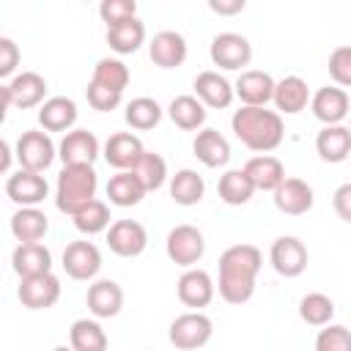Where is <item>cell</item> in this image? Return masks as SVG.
I'll return each instance as SVG.
<instances>
[{"label":"cell","mask_w":351,"mask_h":351,"mask_svg":"<svg viewBox=\"0 0 351 351\" xmlns=\"http://www.w3.org/2000/svg\"><path fill=\"white\" fill-rule=\"evenodd\" d=\"M263 255L255 244H233L219 255V296L228 304H244L255 293Z\"/></svg>","instance_id":"6da1fadb"},{"label":"cell","mask_w":351,"mask_h":351,"mask_svg":"<svg viewBox=\"0 0 351 351\" xmlns=\"http://www.w3.org/2000/svg\"><path fill=\"white\" fill-rule=\"evenodd\" d=\"M230 129L241 140V145H247L255 154L274 151L285 137L282 115L266 107H239L230 118Z\"/></svg>","instance_id":"7a4b0ae2"},{"label":"cell","mask_w":351,"mask_h":351,"mask_svg":"<svg viewBox=\"0 0 351 351\" xmlns=\"http://www.w3.org/2000/svg\"><path fill=\"white\" fill-rule=\"evenodd\" d=\"M96 189H99V176L93 165H69L58 173L55 181V208L60 214L74 217L80 208L96 200Z\"/></svg>","instance_id":"3957f363"},{"label":"cell","mask_w":351,"mask_h":351,"mask_svg":"<svg viewBox=\"0 0 351 351\" xmlns=\"http://www.w3.org/2000/svg\"><path fill=\"white\" fill-rule=\"evenodd\" d=\"M211 335H214V324L200 310H189V313L176 315L170 321V329H167V340L178 351H197L211 340Z\"/></svg>","instance_id":"277c9868"},{"label":"cell","mask_w":351,"mask_h":351,"mask_svg":"<svg viewBox=\"0 0 351 351\" xmlns=\"http://www.w3.org/2000/svg\"><path fill=\"white\" fill-rule=\"evenodd\" d=\"M16 162L22 170H33V173H44L52 167L55 156H58V145L52 143L49 132H38V129H27L19 134L16 145H14Z\"/></svg>","instance_id":"5b68a950"},{"label":"cell","mask_w":351,"mask_h":351,"mask_svg":"<svg viewBox=\"0 0 351 351\" xmlns=\"http://www.w3.org/2000/svg\"><path fill=\"white\" fill-rule=\"evenodd\" d=\"M3 93V107H19V110H30V107H41L47 99V80L38 71H19L14 74L5 85H0Z\"/></svg>","instance_id":"8992f818"},{"label":"cell","mask_w":351,"mask_h":351,"mask_svg":"<svg viewBox=\"0 0 351 351\" xmlns=\"http://www.w3.org/2000/svg\"><path fill=\"white\" fill-rule=\"evenodd\" d=\"M165 252L176 266L195 269V263L206 252V239L195 225H176L165 239Z\"/></svg>","instance_id":"52a82bcc"},{"label":"cell","mask_w":351,"mask_h":351,"mask_svg":"<svg viewBox=\"0 0 351 351\" xmlns=\"http://www.w3.org/2000/svg\"><path fill=\"white\" fill-rule=\"evenodd\" d=\"M211 63L225 71H239L252 60V44L241 33H217L208 47Z\"/></svg>","instance_id":"ba28073f"},{"label":"cell","mask_w":351,"mask_h":351,"mask_svg":"<svg viewBox=\"0 0 351 351\" xmlns=\"http://www.w3.org/2000/svg\"><path fill=\"white\" fill-rule=\"evenodd\" d=\"M269 261L280 277H299L310 263V252L299 236H280L271 241Z\"/></svg>","instance_id":"9c48e42d"},{"label":"cell","mask_w":351,"mask_h":351,"mask_svg":"<svg viewBox=\"0 0 351 351\" xmlns=\"http://www.w3.org/2000/svg\"><path fill=\"white\" fill-rule=\"evenodd\" d=\"M5 195L19 208H36L49 195V184H47L44 173H33V170L19 167L16 173H11L5 178Z\"/></svg>","instance_id":"30bf717a"},{"label":"cell","mask_w":351,"mask_h":351,"mask_svg":"<svg viewBox=\"0 0 351 351\" xmlns=\"http://www.w3.org/2000/svg\"><path fill=\"white\" fill-rule=\"evenodd\" d=\"M310 110H313V115H315L324 126H340V123L351 115V99H348L346 88L324 85V88H318V90L313 93Z\"/></svg>","instance_id":"8fae6325"},{"label":"cell","mask_w":351,"mask_h":351,"mask_svg":"<svg viewBox=\"0 0 351 351\" xmlns=\"http://www.w3.org/2000/svg\"><path fill=\"white\" fill-rule=\"evenodd\" d=\"M107 247L118 258H137L148 247V230L137 219H115L107 230Z\"/></svg>","instance_id":"7c38bea8"},{"label":"cell","mask_w":351,"mask_h":351,"mask_svg":"<svg viewBox=\"0 0 351 351\" xmlns=\"http://www.w3.org/2000/svg\"><path fill=\"white\" fill-rule=\"evenodd\" d=\"M63 269L71 280H93L101 269V252L93 241L77 239L69 241L63 250Z\"/></svg>","instance_id":"4fadbf2b"},{"label":"cell","mask_w":351,"mask_h":351,"mask_svg":"<svg viewBox=\"0 0 351 351\" xmlns=\"http://www.w3.org/2000/svg\"><path fill=\"white\" fill-rule=\"evenodd\" d=\"M274 85H277V80L269 71L247 69L233 82V90H236V99L241 101V107H266L274 99Z\"/></svg>","instance_id":"5bb4252c"},{"label":"cell","mask_w":351,"mask_h":351,"mask_svg":"<svg viewBox=\"0 0 351 351\" xmlns=\"http://www.w3.org/2000/svg\"><path fill=\"white\" fill-rule=\"evenodd\" d=\"M99 154H101L99 137L88 129H71L58 143V159L63 162V167H69V165H93L99 159Z\"/></svg>","instance_id":"9a60e30c"},{"label":"cell","mask_w":351,"mask_h":351,"mask_svg":"<svg viewBox=\"0 0 351 351\" xmlns=\"http://www.w3.org/2000/svg\"><path fill=\"white\" fill-rule=\"evenodd\" d=\"M16 296L22 302V307L27 310H47L60 299V280L58 274H38V277H25L19 280Z\"/></svg>","instance_id":"2e32d148"},{"label":"cell","mask_w":351,"mask_h":351,"mask_svg":"<svg viewBox=\"0 0 351 351\" xmlns=\"http://www.w3.org/2000/svg\"><path fill=\"white\" fill-rule=\"evenodd\" d=\"M214 280L208 271L203 269H184V274L178 277L176 282V293H178V302L189 310H200V307H208L211 299H214Z\"/></svg>","instance_id":"e0dca14e"},{"label":"cell","mask_w":351,"mask_h":351,"mask_svg":"<svg viewBox=\"0 0 351 351\" xmlns=\"http://www.w3.org/2000/svg\"><path fill=\"white\" fill-rule=\"evenodd\" d=\"M143 154H145L143 140L137 134H132V132H115V134H110L107 143H104V148H101L104 162L110 167H115L118 173L121 170H132Z\"/></svg>","instance_id":"ac0fdd59"},{"label":"cell","mask_w":351,"mask_h":351,"mask_svg":"<svg viewBox=\"0 0 351 351\" xmlns=\"http://www.w3.org/2000/svg\"><path fill=\"white\" fill-rule=\"evenodd\" d=\"M148 55L159 69H178L186 60L189 47L178 30H159L148 44Z\"/></svg>","instance_id":"d6986e66"},{"label":"cell","mask_w":351,"mask_h":351,"mask_svg":"<svg viewBox=\"0 0 351 351\" xmlns=\"http://www.w3.org/2000/svg\"><path fill=\"white\" fill-rule=\"evenodd\" d=\"M274 206L277 211L288 214V217H302L313 208L315 203V195H313V186L302 178H285L274 192Z\"/></svg>","instance_id":"ffe728a7"},{"label":"cell","mask_w":351,"mask_h":351,"mask_svg":"<svg viewBox=\"0 0 351 351\" xmlns=\"http://www.w3.org/2000/svg\"><path fill=\"white\" fill-rule=\"evenodd\" d=\"M192 88H195V96L206 104V107H211V110H225V107H230V101L236 99V90H233V85L219 74V71H200L197 77H195V82H192Z\"/></svg>","instance_id":"44dd1931"},{"label":"cell","mask_w":351,"mask_h":351,"mask_svg":"<svg viewBox=\"0 0 351 351\" xmlns=\"http://www.w3.org/2000/svg\"><path fill=\"white\" fill-rule=\"evenodd\" d=\"M85 302L93 318H115L123 307V288L115 280H96L88 285Z\"/></svg>","instance_id":"7402d4cb"},{"label":"cell","mask_w":351,"mask_h":351,"mask_svg":"<svg viewBox=\"0 0 351 351\" xmlns=\"http://www.w3.org/2000/svg\"><path fill=\"white\" fill-rule=\"evenodd\" d=\"M11 266H14L19 280L49 274L52 271V252L41 241H36V244H16V250L11 252Z\"/></svg>","instance_id":"603a6c76"},{"label":"cell","mask_w":351,"mask_h":351,"mask_svg":"<svg viewBox=\"0 0 351 351\" xmlns=\"http://www.w3.org/2000/svg\"><path fill=\"white\" fill-rule=\"evenodd\" d=\"M310 99H313V93H310L307 82L302 77H296V74H288V77L277 80L274 99L271 101H274L277 112H282V115H299L310 104Z\"/></svg>","instance_id":"cb8c5ba5"},{"label":"cell","mask_w":351,"mask_h":351,"mask_svg":"<svg viewBox=\"0 0 351 351\" xmlns=\"http://www.w3.org/2000/svg\"><path fill=\"white\" fill-rule=\"evenodd\" d=\"M38 123L44 132H63L69 134L77 123V104L69 96H49L38 107Z\"/></svg>","instance_id":"d4e9b609"},{"label":"cell","mask_w":351,"mask_h":351,"mask_svg":"<svg viewBox=\"0 0 351 351\" xmlns=\"http://www.w3.org/2000/svg\"><path fill=\"white\" fill-rule=\"evenodd\" d=\"M244 173L250 176L255 192H258V189H261V192H274V189L285 181V167H282V162H280L277 156H271V154H258V156L247 159Z\"/></svg>","instance_id":"484cf974"},{"label":"cell","mask_w":351,"mask_h":351,"mask_svg":"<svg viewBox=\"0 0 351 351\" xmlns=\"http://www.w3.org/2000/svg\"><path fill=\"white\" fill-rule=\"evenodd\" d=\"M315 151L329 165H340V162L351 159V129L343 123L340 126H324L315 134Z\"/></svg>","instance_id":"4316f807"},{"label":"cell","mask_w":351,"mask_h":351,"mask_svg":"<svg viewBox=\"0 0 351 351\" xmlns=\"http://www.w3.org/2000/svg\"><path fill=\"white\" fill-rule=\"evenodd\" d=\"M192 151L206 167H225L230 162V143L217 129H200L192 140Z\"/></svg>","instance_id":"83f0119b"},{"label":"cell","mask_w":351,"mask_h":351,"mask_svg":"<svg viewBox=\"0 0 351 351\" xmlns=\"http://www.w3.org/2000/svg\"><path fill=\"white\" fill-rule=\"evenodd\" d=\"M167 118L184 132H200L206 123V104L192 93H181L167 104Z\"/></svg>","instance_id":"f1b7e54d"},{"label":"cell","mask_w":351,"mask_h":351,"mask_svg":"<svg viewBox=\"0 0 351 351\" xmlns=\"http://www.w3.org/2000/svg\"><path fill=\"white\" fill-rule=\"evenodd\" d=\"M47 230H49V219L38 206L36 208H16L11 217V233L19 244H36L47 236Z\"/></svg>","instance_id":"f546056e"},{"label":"cell","mask_w":351,"mask_h":351,"mask_svg":"<svg viewBox=\"0 0 351 351\" xmlns=\"http://www.w3.org/2000/svg\"><path fill=\"white\" fill-rule=\"evenodd\" d=\"M145 195H148V189L140 184V178L132 170H121V173L110 176V181H107V197L118 208H132Z\"/></svg>","instance_id":"4dcf8cb0"},{"label":"cell","mask_w":351,"mask_h":351,"mask_svg":"<svg viewBox=\"0 0 351 351\" xmlns=\"http://www.w3.org/2000/svg\"><path fill=\"white\" fill-rule=\"evenodd\" d=\"M107 44L118 55H132L145 44V25L137 16L118 22V25H110L107 27Z\"/></svg>","instance_id":"1f68e13d"},{"label":"cell","mask_w":351,"mask_h":351,"mask_svg":"<svg viewBox=\"0 0 351 351\" xmlns=\"http://www.w3.org/2000/svg\"><path fill=\"white\" fill-rule=\"evenodd\" d=\"M206 195V181L197 170L184 167L176 176H170V197L178 206H197Z\"/></svg>","instance_id":"d6a6232c"},{"label":"cell","mask_w":351,"mask_h":351,"mask_svg":"<svg viewBox=\"0 0 351 351\" xmlns=\"http://www.w3.org/2000/svg\"><path fill=\"white\" fill-rule=\"evenodd\" d=\"M217 195H219V200L228 203V206H244V203L252 200L255 186H252L250 176L244 173V167H239V170H225V173L219 176Z\"/></svg>","instance_id":"836d02e7"},{"label":"cell","mask_w":351,"mask_h":351,"mask_svg":"<svg viewBox=\"0 0 351 351\" xmlns=\"http://www.w3.org/2000/svg\"><path fill=\"white\" fill-rule=\"evenodd\" d=\"M69 346L74 351H107L110 340L99 321L93 318H77L69 329Z\"/></svg>","instance_id":"e575fe53"},{"label":"cell","mask_w":351,"mask_h":351,"mask_svg":"<svg viewBox=\"0 0 351 351\" xmlns=\"http://www.w3.org/2000/svg\"><path fill=\"white\" fill-rule=\"evenodd\" d=\"M129 80H132L129 66L123 60H118V58H101V60H96L93 74H90V82H96V85H101V88H107L112 93H121V96H123Z\"/></svg>","instance_id":"d590c367"},{"label":"cell","mask_w":351,"mask_h":351,"mask_svg":"<svg viewBox=\"0 0 351 351\" xmlns=\"http://www.w3.org/2000/svg\"><path fill=\"white\" fill-rule=\"evenodd\" d=\"M162 115H165V110H162L159 101L151 99V96H137V99H132V101L126 104V110H123V121H126L132 129H137V132H148V129L159 126Z\"/></svg>","instance_id":"8d00e7d4"},{"label":"cell","mask_w":351,"mask_h":351,"mask_svg":"<svg viewBox=\"0 0 351 351\" xmlns=\"http://www.w3.org/2000/svg\"><path fill=\"white\" fill-rule=\"evenodd\" d=\"M74 228L82 233V236H96V233H104L110 230V206L104 200H90L85 208H80L74 217Z\"/></svg>","instance_id":"74e56055"},{"label":"cell","mask_w":351,"mask_h":351,"mask_svg":"<svg viewBox=\"0 0 351 351\" xmlns=\"http://www.w3.org/2000/svg\"><path fill=\"white\" fill-rule=\"evenodd\" d=\"M299 318L310 326H326L335 318V302L326 293H318V291L304 293L299 299Z\"/></svg>","instance_id":"f35d334b"},{"label":"cell","mask_w":351,"mask_h":351,"mask_svg":"<svg viewBox=\"0 0 351 351\" xmlns=\"http://www.w3.org/2000/svg\"><path fill=\"white\" fill-rule=\"evenodd\" d=\"M132 173L140 178V184H143L148 192H154V189H159V186L167 181V162H165V156H159L156 151H145V154L137 159V165L132 167Z\"/></svg>","instance_id":"ab89813d"},{"label":"cell","mask_w":351,"mask_h":351,"mask_svg":"<svg viewBox=\"0 0 351 351\" xmlns=\"http://www.w3.org/2000/svg\"><path fill=\"white\" fill-rule=\"evenodd\" d=\"M315 351H351V329H346L343 324L321 326L315 337Z\"/></svg>","instance_id":"60d3db41"},{"label":"cell","mask_w":351,"mask_h":351,"mask_svg":"<svg viewBox=\"0 0 351 351\" xmlns=\"http://www.w3.org/2000/svg\"><path fill=\"white\" fill-rule=\"evenodd\" d=\"M99 16L110 25H118V22H126V19H134L137 16V3L134 0H101L99 3Z\"/></svg>","instance_id":"b9f144b4"},{"label":"cell","mask_w":351,"mask_h":351,"mask_svg":"<svg viewBox=\"0 0 351 351\" xmlns=\"http://www.w3.org/2000/svg\"><path fill=\"white\" fill-rule=\"evenodd\" d=\"M329 77L337 88H351V47H337L329 55Z\"/></svg>","instance_id":"7bdbcfd3"},{"label":"cell","mask_w":351,"mask_h":351,"mask_svg":"<svg viewBox=\"0 0 351 351\" xmlns=\"http://www.w3.org/2000/svg\"><path fill=\"white\" fill-rule=\"evenodd\" d=\"M85 96H88V104H90L93 110H99V112H110V110H115V107L121 104V93H112V90L101 88V85H96V82H88Z\"/></svg>","instance_id":"ee69618b"},{"label":"cell","mask_w":351,"mask_h":351,"mask_svg":"<svg viewBox=\"0 0 351 351\" xmlns=\"http://www.w3.org/2000/svg\"><path fill=\"white\" fill-rule=\"evenodd\" d=\"M19 66V47L14 44V38L0 36V77H11Z\"/></svg>","instance_id":"f6af8a7d"},{"label":"cell","mask_w":351,"mask_h":351,"mask_svg":"<svg viewBox=\"0 0 351 351\" xmlns=\"http://www.w3.org/2000/svg\"><path fill=\"white\" fill-rule=\"evenodd\" d=\"M332 208H335V214H337L343 222L351 225V181H348V184H340V186L335 189V195H332Z\"/></svg>","instance_id":"bcb514c9"},{"label":"cell","mask_w":351,"mask_h":351,"mask_svg":"<svg viewBox=\"0 0 351 351\" xmlns=\"http://www.w3.org/2000/svg\"><path fill=\"white\" fill-rule=\"evenodd\" d=\"M208 8L219 16H233V14H241L247 3L244 0H208Z\"/></svg>","instance_id":"7dc6e473"},{"label":"cell","mask_w":351,"mask_h":351,"mask_svg":"<svg viewBox=\"0 0 351 351\" xmlns=\"http://www.w3.org/2000/svg\"><path fill=\"white\" fill-rule=\"evenodd\" d=\"M0 151H3V162H0V170H3V173H8V170H11V156H16V154L11 151V143H8V140H3V143H0Z\"/></svg>","instance_id":"c3c4849f"},{"label":"cell","mask_w":351,"mask_h":351,"mask_svg":"<svg viewBox=\"0 0 351 351\" xmlns=\"http://www.w3.org/2000/svg\"><path fill=\"white\" fill-rule=\"evenodd\" d=\"M52 351H74V348H71V346H55Z\"/></svg>","instance_id":"681fc988"},{"label":"cell","mask_w":351,"mask_h":351,"mask_svg":"<svg viewBox=\"0 0 351 351\" xmlns=\"http://www.w3.org/2000/svg\"><path fill=\"white\" fill-rule=\"evenodd\" d=\"M348 118H351V115H348ZM348 129H351V126H348Z\"/></svg>","instance_id":"f907efd6"}]
</instances>
